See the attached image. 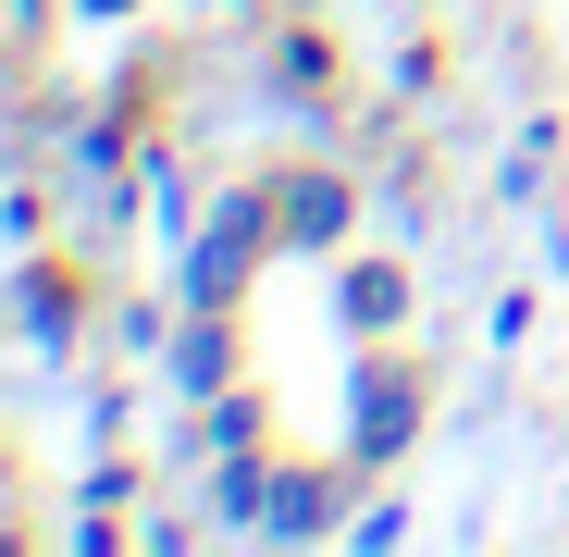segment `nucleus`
Wrapping results in <instances>:
<instances>
[{"label": "nucleus", "instance_id": "1", "mask_svg": "<svg viewBox=\"0 0 569 557\" xmlns=\"http://www.w3.org/2000/svg\"><path fill=\"white\" fill-rule=\"evenodd\" d=\"M409 434H421V371H409V359H359V421H347V458H359V471H385Z\"/></svg>", "mask_w": 569, "mask_h": 557}, {"label": "nucleus", "instance_id": "2", "mask_svg": "<svg viewBox=\"0 0 569 557\" xmlns=\"http://www.w3.org/2000/svg\"><path fill=\"white\" fill-rule=\"evenodd\" d=\"M347 223H359V186L347 173H284L272 186V236L284 248H347Z\"/></svg>", "mask_w": 569, "mask_h": 557}, {"label": "nucleus", "instance_id": "3", "mask_svg": "<svg viewBox=\"0 0 569 557\" xmlns=\"http://www.w3.org/2000/svg\"><path fill=\"white\" fill-rule=\"evenodd\" d=\"M397 322H409V272H385V260H359V272H347V335H359V347H385Z\"/></svg>", "mask_w": 569, "mask_h": 557}, {"label": "nucleus", "instance_id": "4", "mask_svg": "<svg viewBox=\"0 0 569 557\" xmlns=\"http://www.w3.org/2000/svg\"><path fill=\"white\" fill-rule=\"evenodd\" d=\"M260 520H272V533H322L335 508H322V484H284V508H260Z\"/></svg>", "mask_w": 569, "mask_h": 557}]
</instances>
